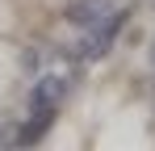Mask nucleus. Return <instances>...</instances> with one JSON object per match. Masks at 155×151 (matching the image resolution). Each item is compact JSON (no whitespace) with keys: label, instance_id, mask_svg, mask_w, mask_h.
<instances>
[{"label":"nucleus","instance_id":"obj_1","mask_svg":"<svg viewBox=\"0 0 155 151\" xmlns=\"http://www.w3.org/2000/svg\"><path fill=\"white\" fill-rule=\"evenodd\" d=\"M25 80V50L17 38H0V105L13 97Z\"/></svg>","mask_w":155,"mask_h":151},{"label":"nucleus","instance_id":"obj_2","mask_svg":"<svg viewBox=\"0 0 155 151\" xmlns=\"http://www.w3.org/2000/svg\"><path fill=\"white\" fill-rule=\"evenodd\" d=\"M21 29V8L17 0H0V38H13Z\"/></svg>","mask_w":155,"mask_h":151}]
</instances>
